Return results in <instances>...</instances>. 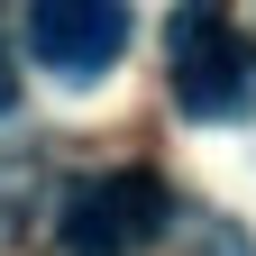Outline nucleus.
Here are the masks:
<instances>
[{"mask_svg": "<svg viewBox=\"0 0 256 256\" xmlns=\"http://www.w3.org/2000/svg\"><path fill=\"white\" fill-rule=\"evenodd\" d=\"M174 110L183 119H247L256 101V46L229 28V0H174Z\"/></svg>", "mask_w": 256, "mask_h": 256, "instance_id": "nucleus-1", "label": "nucleus"}, {"mask_svg": "<svg viewBox=\"0 0 256 256\" xmlns=\"http://www.w3.org/2000/svg\"><path fill=\"white\" fill-rule=\"evenodd\" d=\"M174 229V192L156 183L146 165H128V174H92L64 192V210H55V238L64 256H138Z\"/></svg>", "mask_w": 256, "mask_h": 256, "instance_id": "nucleus-2", "label": "nucleus"}, {"mask_svg": "<svg viewBox=\"0 0 256 256\" xmlns=\"http://www.w3.org/2000/svg\"><path fill=\"white\" fill-rule=\"evenodd\" d=\"M128 46V0H28V55L64 82L110 74Z\"/></svg>", "mask_w": 256, "mask_h": 256, "instance_id": "nucleus-3", "label": "nucleus"}, {"mask_svg": "<svg viewBox=\"0 0 256 256\" xmlns=\"http://www.w3.org/2000/svg\"><path fill=\"white\" fill-rule=\"evenodd\" d=\"M18 101V64H10V37H0V110Z\"/></svg>", "mask_w": 256, "mask_h": 256, "instance_id": "nucleus-4", "label": "nucleus"}, {"mask_svg": "<svg viewBox=\"0 0 256 256\" xmlns=\"http://www.w3.org/2000/svg\"><path fill=\"white\" fill-rule=\"evenodd\" d=\"M210 256H256V247L247 238H210Z\"/></svg>", "mask_w": 256, "mask_h": 256, "instance_id": "nucleus-5", "label": "nucleus"}]
</instances>
